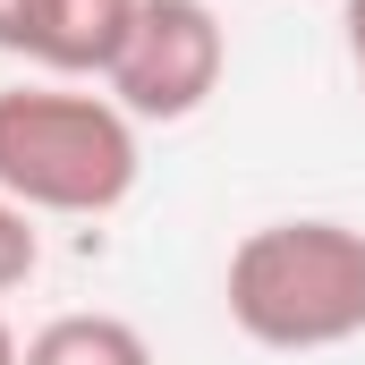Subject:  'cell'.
I'll list each match as a JSON object with an SVG mask.
<instances>
[{"instance_id": "cell-9", "label": "cell", "mask_w": 365, "mask_h": 365, "mask_svg": "<svg viewBox=\"0 0 365 365\" xmlns=\"http://www.w3.org/2000/svg\"><path fill=\"white\" fill-rule=\"evenodd\" d=\"M17 357H26V349H17V331L0 323V365H17Z\"/></svg>"}, {"instance_id": "cell-1", "label": "cell", "mask_w": 365, "mask_h": 365, "mask_svg": "<svg viewBox=\"0 0 365 365\" xmlns=\"http://www.w3.org/2000/svg\"><path fill=\"white\" fill-rule=\"evenodd\" d=\"M221 306L255 349H280V357L349 349L365 331V230H349V221H264V230H247L230 247Z\"/></svg>"}, {"instance_id": "cell-7", "label": "cell", "mask_w": 365, "mask_h": 365, "mask_svg": "<svg viewBox=\"0 0 365 365\" xmlns=\"http://www.w3.org/2000/svg\"><path fill=\"white\" fill-rule=\"evenodd\" d=\"M34 26H43V0H0V51H34Z\"/></svg>"}, {"instance_id": "cell-2", "label": "cell", "mask_w": 365, "mask_h": 365, "mask_svg": "<svg viewBox=\"0 0 365 365\" xmlns=\"http://www.w3.org/2000/svg\"><path fill=\"white\" fill-rule=\"evenodd\" d=\"M136 170H145V145L110 93H77V86L0 93V195H17L26 212L102 221L136 195Z\"/></svg>"}, {"instance_id": "cell-4", "label": "cell", "mask_w": 365, "mask_h": 365, "mask_svg": "<svg viewBox=\"0 0 365 365\" xmlns=\"http://www.w3.org/2000/svg\"><path fill=\"white\" fill-rule=\"evenodd\" d=\"M128 26H136V0H43L26 60L51 77H110L128 51Z\"/></svg>"}, {"instance_id": "cell-6", "label": "cell", "mask_w": 365, "mask_h": 365, "mask_svg": "<svg viewBox=\"0 0 365 365\" xmlns=\"http://www.w3.org/2000/svg\"><path fill=\"white\" fill-rule=\"evenodd\" d=\"M34 264H43V230H34V212H26L17 195H0V297L26 289Z\"/></svg>"}, {"instance_id": "cell-5", "label": "cell", "mask_w": 365, "mask_h": 365, "mask_svg": "<svg viewBox=\"0 0 365 365\" xmlns=\"http://www.w3.org/2000/svg\"><path fill=\"white\" fill-rule=\"evenodd\" d=\"M17 365H153V349L128 314H51Z\"/></svg>"}, {"instance_id": "cell-8", "label": "cell", "mask_w": 365, "mask_h": 365, "mask_svg": "<svg viewBox=\"0 0 365 365\" xmlns=\"http://www.w3.org/2000/svg\"><path fill=\"white\" fill-rule=\"evenodd\" d=\"M340 26H349V60H357V86H365V0H340Z\"/></svg>"}, {"instance_id": "cell-3", "label": "cell", "mask_w": 365, "mask_h": 365, "mask_svg": "<svg viewBox=\"0 0 365 365\" xmlns=\"http://www.w3.org/2000/svg\"><path fill=\"white\" fill-rule=\"evenodd\" d=\"M230 68V34L212 17V0H136V26H128V51L119 68L102 77L110 102L145 128V119H195Z\"/></svg>"}]
</instances>
